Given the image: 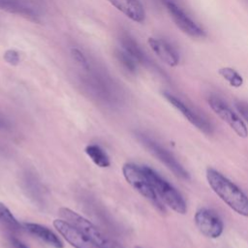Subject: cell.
I'll return each mask as SVG.
<instances>
[{"instance_id": "obj_1", "label": "cell", "mask_w": 248, "mask_h": 248, "mask_svg": "<svg viewBox=\"0 0 248 248\" xmlns=\"http://www.w3.org/2000/svg\"><path fill=\"white\" fill-rule=\"evenodd\" d=\"M206 179L213 192L237 214L248 217V197L218 170L208 168Z\"/></svg>"}, {"instance_id": "obj_2", "label": "cell", "mask_w": 248, "mask_h": 248, "mask_svg": "<svg viewBox=\"0 0 248 248\" xmlns=\"http://www.w3.org/2000/svg\"><path fill=\"white\" fill-rule=\"evenodd\" d=\"M59 215L63 220L69 222L81 232L99 248H124L118 242L106 235L98 227L92 224L89 220L79 215L67 207H61L58 210Z\"/></svg>"}, {"instance_id": "obj_3", "label": "cell", "mask_w": 248, "mask_h": 248, "mask_svg": "<svg viewBox=\"0 0 248 248\" xmlns=\"http://www.w3.org/2000/svg\"><path fill=\"white\" fill-rule=\"evenodd\" d=\"M122 172L126 181L142 197L148 200L156 208L162 213H166L165 205L157 196L152 184L148 177L144 173L141 167L133 164L126 163L122 167Z\"/></svg>"}, {"instance_id": "obj_4", "label": "cell", "mask_w": 248, "mask_h": 248, "mask_svg": "<svg viewBox=\"0 0 248 248\" xmlns=\"http://www.w3.org/2000/svg\"><path fill=\"white\" fill-rule=\"evenodd\" d=\"M141 168L152 184L159 199L173 211L179 214H185L187 211V206L180 193L151 168L147 166H141Z\"/></svg>"}, {"instance_id": "obj_5", "label": "cell", "mask_w": 248, "mask_h": 248, "mask_svg": "<svg viewBox=\"0 0 248 248\" xmlns=\"http://www.w3.org/2000/svg\"><path fill=\"white\" fill-rule=\"evenodd\" d=\"M208 104L211 109L226 122L240 138L248 137V129L242 119L221 99L216 96H210L208 98Z\"/></svg>"}, {"instance_id": "obj_6", "label": "cell", "mask_w": 248, "mask_h": 248, "mask_svg": "<svg viewBox=\"0 0 248 248\" xmlns=\"http://www.w3.org/2000/svg\"><path fill=\"white\" fill-rule=\"evenodd\" d=\"M195 224L199 231L209 238L219 237L224 230V224L219 215L208 208H201L195 214Z\"/></svg>"}, {"instance_id": "obj_7", "label": "cell", "mask_w": 248, "mask_h": 248, "mask_svg": "<svg viewBox=\"0 0 248 248\" xmlns=\"http://www.w3.org/2000/svg\"><path fill=\"white\" fill-rule=\"evenodd\" d=\"M170 15L175 25L183 31L185 34L194 38H202L205 33L191 17H189L185 12L172 0H162Z\"/></svg>"}, {"instance_id": "obj_8", "label": "cell", "mask_w": 248, "mask_h": 248, "mask_svg": "<svg viewBox=\"0 0 248 248\" xmlns=\"http://www.w3.org/2000/svg\"><path fill=\"white\" fill-rule=\"evenodd\" d=\"M140 138L143 144L150 150V152L154 156H156L163 164H165L166 167H168V169H170L176 176L185 180L190 179L188 171L177 162V160L168 150H166L156 141H154L153 140L149 139L144 135H140Z\"/></svg>"}, {"instance_id": "obj_9", "label": "cell", "mask_w": 248, "mask_h": 248, "mask_svg": "<svg viewBox=\"0 0 248 248\" xmlns=\"http://www.w3.org/2000/svg\"><path fill=\"white\" fill-rule=\"evenodd\" d=\"M54 228L75 248H99L81 232L63 219L53 221Z\"/></svg>"}, {"instance_id": "obj_10", "label": "cell", "mask_w": 248, "mask_h": 248, "mask_svg": "<svg viewBox=\"0 0 248 248\" xmlns=\"http://www.w3.org/2000/svg\"><path fill=\"white\" fill-rule=\"evenodd\" d=\"M164 97L172 107H174L178 111H180V113L185 118H187L190 123L196 126L199 130L209 135L212 133L211 124L204 117L201 116L198 112H196L191 108H189L186 104H184L181 100H179L178 98H176L175 96L168 92H164Z\"/></svg>"}, {"instance_id": "obj_11", "label": "cell", "mask_w": 248, "mask_h": 248, "mask_svg": "<svg viewBox=\"0 0 248 248\" xmlns=\"http://www.w3.org/2000/svg\"><path fill=\"white\" fill-rule=\"evenodd\" d=\"M113 7L135 22L141 23L145 19L143 6L139 0H108Z\"/></svg>"}, {"instance_id": "obj_12", "label": "cell", "mask_w": 248, "mask_h": 248, "mask_svg": "<svg viewBox=\"0 0 248 248\" xmlns=\"http://www.w3.org/2000/svg\"><path fill=\"white\" fill-rule=\"evenodd\" d=\"M148 45L153 52L167 65L175 67L178 64L179 57L177 52L165 41L157 38H149Z\"/></svg>"}, {"instance_id": "obj_13", "label": "cell", "mask_w": 248, "mask_h": 248, "mask_svg": "<svg viewBox=\"0 0 248 248\" xmlns=\"http://www.w3.org/2000/svg\"><path fill=\"white\" fill-rule=\"evenodd\" d=\"M24 228L33 235L54 248H63L62 240L51 230L37 223H24Z\"/></svg>"}, {"instance_id": "obj_14", "label": "cell", "mask_w": 248, "mask_h": 248, "mask_svg": "<svg viewBox=\"0 0 248 248\" xmlns=\"http://www.w3.org/2000/svg\"><path fill=\"white\" fill-rule=\"evenodd\" d=\"M0 10L24 16L33 21H39L37 12L21 0H0Z\"/></svg>"}, {"instance_id": "obj_15", "label": "cell", "mask_w": 248, "mask_h": 248, "mask_svg": "<svg viewBox=\"0 0 248 248\" xmlns=\"http://www.w3.org/2000/svg\"><path fill=\"white\" fill-rule=\"evenodd\" d=\"M120 43L123 47V50H125L131 57H133L137 63H146L145 54L132 37H130L127 34H122L120 36Z\"/></svg>"}, {"instance_id": "obj_16", "label": "cell", "mask_w": 248, "mask_h": 248, "mask_svg": "<svg viewBox=\"0 0 248 248\" xmlns=\"http://www.w3.org/2000/svg\"><path fill=\"white\" fill-rule=\"evenodd\" d=\"M85 153L100 168H107L110 165V160L107 152L98 144H89L85 147Z\"/></svg>"}, {"instance_id": "obj_17", "label": "cell", "mask_w": 248, "mask_h": 248, "mask_svg": "<svg viewBox=\"0 0 248 248\" xmlns=\"http://www.w3.org/2000/svg\"><path fill=\"white\" fill-rule=\"evenodd\" d=\"M0 224L12 232L20 231L19 222L15 218L10 209L0 202Z\"/></svg>"}, {"instance_id": "obj_18", "label": "cell", "mask_w": 248, "mask_h": 248, "mask_svg": "<svg viewBox=\"0 0 248 248\" xmlns=\"http://www.w3.org/2000/svg\"><path fill=\"white\" fill-rule=\"evenodd\" d=\"M218 74L224 78L226 79L229 84L232 87H240L243 84V78L240 76V74H238L234 69L230 68V67H223L220 68L218 70Z\"/></svg>"}, {"instance_id": "obj_19", "label": "cell", "mask_w": 248, "mask_h": 248, "mask_svg": "<svg viewBox=\"0 0 248 248\" xmlns=\"http://www.w3.org/2000/svg\"><path fill=\"white\" fill-rule=\"evenodd\" d=\"M115 57L122 67L130 73H135L137 70V62L125 50H115Z\"/></svg>"}, {"instance_id": "obj_20", "label": "cell", "mask_w": 248, "mask_h": 248, "mask_svg": "<svg viewBox=\"0 0 248 248\" xmlns=\"http://www.w3.org/2000/svg\"><path fill=\"white\" fill-rule=\"evenodd\" d=\"M71 53H72V56L74 58V60L82 68H84L85 70H88L89 68V64H88V61L85 57V55L78 48H73L71 50Z\"/></svg>"}, {"instance_id": "obj_21", "label": "cell", "mask_w": 248, "mask_h": 248, "mask_svg": "<svg viewBox=\"0 0 248 248\" xmlns=\"http://www.w3.org/2000/svg\"><path fill=\"white\" fill-rule=\"evenodd\" d=\"M3 58L8 64H10L12 66H16L19 63V60H20L19 53L15 49L6 50L4 55H3Z\"/></svg>"}, {"instance_id": "obj_22", "label": "cell", "mask_w": 248, "mask_h": 248, "mask_svg": "<svg viewBox=\"0 0 248 248\" xmlns=\"http://www.w3.org/2000/svg\"><path fill=\"white\" fill-rule=\"evenodd\" d=\"M234 105L237 111L240 113V115L248 122V103L238 101V102H235Z\"/></svg>"}, {"instance_id": "obj_23", "label": "cell", "mask_w": 248, "mask_h": 248, "mask_svg": "<svg viewBox=\"0 0 248 248\" xmlns=\"http://www.w3.org/2000/svg\"><path fill=\"white\" fill-rule=\"evenodd\" d=\"M13 242V245L15 248H28L23 242H21L19 239H16V238H13L12 240Z\"/></svg>"}, {"instance_id": "obj_24", "label": "cell", "mask_w": 248, "mask_h": 248, "mask_svg": "<svg viewBox=\"0 0 248 248\" xmlns=\"http://www.w3.org/2000/svg\"><path fill=\"white\" fill-rule=\"evenodd\" d=\"M5 127V122H3L2 119H0V128H3Z\"/></svg>"}, {"instance_id": "obj_25", "label": "cell", "mask_w": 248, "mask_h": 248, "mask_svg": "<svg viewBox=\"0 0 248 248\" xmlns=\"http://www.w3.org/2000/svg\"><path fill=\"white\" fill-rule=\"evenodd\" d=\"M136 248H141V247H140V246H137V247H136Z\"/></svg>"}]
</instances>
